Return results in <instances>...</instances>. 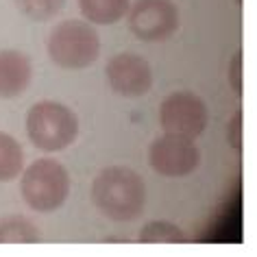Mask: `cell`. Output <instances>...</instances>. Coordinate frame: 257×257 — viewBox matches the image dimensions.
Instances as JSON below:
<instances>
[{"label":"cell","mask_w":257,"mask_h":257,"mask_svg":"<svg viewBox=\"0 0 257 257\" xmlns=\"http://www.w3.org/2000/svg\"><path fill=\"white\" fill-rule=\"evenodd\" d=\"M92 203L107 220H138L146 207L144 179L124 166H111L100 170L92 183Z\"/></svg>","instance_id":"obj_1"},{"label":"cell","mask_w":257,"mask_h":257,"mask_svg":"<svg viewBox=\"0 0 257 257\" xmlns=\"http://www.w3.org/2000/svg\"><path fill=\"white\" fill-rule=\"evenodd\" d=\"M27 136L37 151H66L79 136V118L72 109L61 102H35L27 113Z\"/></svg>","instance_id":"obj_2"},{"label":"cell","mask_w":257,"mask_h":257,"mask_svg":"<svg viewBox=\"0 0 257 257\" xmlns=\"http://www.w3.org/2000/svg\"><path fill=\"white\" fill-rule=\"evenodd\" d=\"M20 192L24 203L40 214L59 209L70 196V175L57 159H37L22 170Z\"/></svg>","instance_id":"obj_3"},{"label":"cell","mask_w":257,"mask_h":257,"mask_svg":"<svg viewBox=\"0 0 257 257\" xmlns=\"http://www.w3.org/2000/svg\"><path fill=\"white\" fill-rule=\"evenodd\" d=\"M100 55V37L83 20H66L48 35V57L63 70L89 68Z\"/></svg>","instance_id":"obj_4"},{"label":"cell","mask_w":257,"mask_h":257,"mask_svg":"<svg viewBox=\"0 0 257 257\" xmlns=\"http://www.w3.org/2000/svg\"><path fill=\"white\" fill-rule=\"evenodd\" d=\"M209 111L201 96L192 92H175L166 96L159 107V124L164 133L185 140L201 138L207 128Z\"/></svg>","instance_id":"obj_5"},{"label":"cell","mask_w":257,"mask_h":257,"mask_svg":"<svg viewBox=\"0 0 257 257\" xmlns=\"http://www.w3.org/2000/svg\"><path fill=\"white\" fill-rule=\"evenodd\" d=\"M128 29L142 42H164L179 29V9L172 0H138L128 7Z\"/></svg>","instance_id":"obj_6"},{"label":"cell","mask_w":257,"mask_h":257,"mask_svg":"<svg viewBox=\"0 0 257 257\" xmlns=\"http://www.w3.org/2000/svg\"><path fill=\"white\" fill-rule=\"evenodd\" d=\"M149 164L151 168L164 177L177 179L192 175L201 164V151L196 149L194 140H185L179 136L157 138L149 149Z\"/></svg>","instance_id":"obj_7"},{"label":"cell","mask_w":257,"mask_h":257,"mask_svg":"<svg viewBox=\"0 0 257 257\" xmlns=\"http://www.w3.org/2000/svg\"><path fill=\"white\" fill-rule=\"evenodd\" d=\"M109 87L124 98H140L153 87V70L144 57L120 53L109 59L105 68Z\"/></svg>","instance_id":"obj_8"},{"label":"cell","mask_w":257,"mask_h":257,"mask_svg":"<svg viewBox=\"0 0 257 257\" xmlns=\"http://www.w3.org/2000/svg\"><path fill=\"white\" fill-rule=\"evenodd\" d=\"M33 66L20 50H0V98L9 100L20 96L31 85Z\"/></svg>","instance_id":"obj_9"},{"label":"cell","mask_w":257,"mask_h":257,"mask_svg":"<svg viewBox=\"0 0 257 257\" xmlns=\"http://www.w3.org/2000/svg\"><path fill=\"white\" fill-rule=\"evenodd\" d=\"M131 0H79L83 18L92 24H115L128 14Z\"/></svg>","instance_id":"obj_10"},{"label":"cell","mask_w":257,"mask_h":257,"mask_svg":"<svg viewBox=\"0 0 257 257\" xmlns=\"http://www.w3.org/2000/svg\"><path fill=\"white\" fill-rule=\"evenodd\" d=\"M24 170V151L16 138L0 133V183L14 181Z\"/></svg>","instance_id":"obj_11"},{"label":"cell","mask_w":257,"mask_h":257,"mask_svg":"<svg viewBox=\"0 0 257 257\" xmlns=\"http://www.w3.org/2000/svg\"><path fill=\"white\" fill-rule=\"evenodd\" d=\"M42 231L24 216H7L0 220V244H33Z\"/></svg>","instance_id":"obj_12"},{"label":"cell","mask_w":257,"mask_h":257,"mask_svg":"<svg viewBox=\"0 0 257 257\" xmlns=\"http://www.w3.org/2000/svg\"><path fill=\"white\" fill-rule=\"evenodd\" d=\"M140 242H144V244H159V242L183 244V242H188V235H185L177 224L166 222V220H155V222H149L146 227H142V231H140Z\"/></svg>","instance_id":"obj_13"},{"label":"cell","mask_w":257,"mask_h":257,"mask_svg":"<svg viewBox=\"0 0 257 257\" xmlns=\"http://www.w3.org/2000/svg\"><path fill=\"white\" fill-rule=\"evenodd\" d=\"M16 5L29 20L46 22L63 9L66 0H16Z\"/></svg>","instance_id":"obj_14"},{"label":"cell","mask_w":257,"mask_h":257,"mask_svg":"<svg viewBox=\"0 0 257 257\" xmlns=\"http://www.w3.org/2000/svg\"><path fill=\"white\" fill-rule=\"evenodd\" d=\"M227 142L233 151H242V109H237L227 124Z\"/></svg>","instance_id":"obj_15"},{"label":"cell","mask_w":257,"mask_h":257,"mask_svg":"<svg viewBox=\"0 0 257 257\" xmlns=\"http://www.w3.org/2000/svg\"><path fill=\"white\" fill-rule=\"evenodd\" d=\"M242 53L237 50V53L233 55V59H231V63H229V85L233 87V92L237 94V96H242V89H244V85H242Z\"/></svg>","instance_id":"obj_16"},{"label":"cell","mask_w":257,"mask_h":257,"mask_svg":"<svg viewBox=\"0 0 257 257\" xmlns=\"http://www.w3.org/2000/svg\"><path fill=\"white\" fill-rule=\"evenodd\" d=\"M235 3H237V5H242V0H235Z\"/></svg>","instance_id":"obj_17"}]
</instances>
